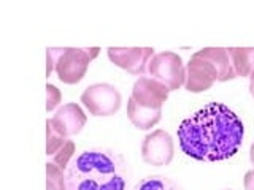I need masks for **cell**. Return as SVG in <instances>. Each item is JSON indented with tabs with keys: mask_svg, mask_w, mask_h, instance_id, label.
I'll return each mask as SVG.
<instances>
[{
	"mask_svg": "<svg viewBox=\"0 0 254 190\" xmlns=\"http://www.w3.org/2000/svg\"><path fill=\"white\" fill-rule=\"evenodd\" d=\"M180 147L198 162H222L234 157L245 137L243 121L222 103H208L178 127Z\"/></svg>",
	"mask_w": 254,
	"mask_h": 190,
	"instance_id": "obj_1",
	"label": "cell"
},
{
	"mask_svg": "<svg viewBox=\"0 0 254 190\" xmlns=\"http://www.w3.org/2000/svg\"><path fill=\"white\" fill-rule=\"evenodd\" d=\"M67 190H127L129 165L107 147L81 150L65 170Z\"/></svg>",
	"mask_w": 254,
	"mask_h": 190,
	"instance_id": "obj_2",
	"label": "cell"
},
{
	"mask_svg": "<svg viewBox=\"0 0 254 190\" xmlns=\"http://www.w3.org/2000/svg\"><path fill=\"white\" fill-rule=\"evenodd\" d=\"M56 62V73L64 84H78L86 76L89 63L97 57L100 48H48Z\"/></svg>",
	"mask_w": 254,
	"mask_h": 190,
	"instance_id": "obj_3",
	"label": "cell"
},
{
	"mask_svg": "<svg viewBox=\"0 0 254 190\" xmlns=\"http://www.w3.org/2000/svg\"><path fill=\"white\" fill-rule=\"evenodd\" d=\"M81 103L92 116L107 117L116 114L121 108V92L108 83H97L87 86L81 94Z\"/></svg>",
	"mask_w": 254,
	"mask_h": 190,
	"instance_id": "obj_4",
	"label": "cell"
},
{
	"mask_svg": "<svg viewBox=\"0 0 254 190\" xmlns=\"http://www.w3.org/2000/svg\"><path fill=\"white\" fill-rule=\"evenodd\" d=\"M148 73L172 91L181 89L186 81V67L177 52H159L149 60Z\"/></svg>",
	"mask_w": 254,
	"mask_h": 190,
	"instance_id": "obj_5",
	"label": "cell"
},
{
	"mask_svg": "<svg viewBox=\"0 0 254 190\" xmlns=\"http://www.w3.org/2000/svg\"><path fill=\"white\" fill-rule=\"evenodd\" d=\"M175 155V142L169 132L154 130L143 140L141 158L151 166H167L170 165Z\"/></svg>",
	"mask_w": 254,
	"mask_h": 190,
	"instance_id": "obj_6",
	"label": "cell"
},
{
	"mask_svg": "<svg viewBox=\"0 0 254 190\" xmlns=\"http://www.w3.org/2000/svg\"><path fill=\"white\" fill-rule=\"evenodd\" d=\"M107 52L116 67L133 76H145L149 60L154 57L153 48H108Z\"/></svg>",
	"mask_w": 254,
	"mask_h": 190,
	"instance_id": "obj_7",
	"label": "cell"
},
{
	"mask_svg": "<svg viewBox=\"0 0 254 190\" xmlns=\"http://www.w3.org/2000/svg\"><path fill=\"white\" fill-rule=\"evenodd\" d=\"M170 89L151 76H140L133 83L130 98L138 106L146 109H162L169 98Z\"/></svg>",
	"mask_w": 254,
	"mask_h": 190,
	"instance_id": "obj_8",
	"label": "cell"
},
{
	"mask_svg": "<svg viewBox=\"0 0 254 190\" xmlns=\"http://www.w3.org/2000/svg\"><path fill=\"white\" fill-rule=\"evenodd\" d=\"M218 81V71L208 60L197 55H190V60L186 65V81L185 87L189 92H205L213 87Z\"/></svg>",
	"mask_w": 254,
	"mask_h": 190,
	"instance_id": "obj_9",
	"label": "cell"
},
{
	"mask_svg": "<svg viewBox=\"0 0 254 190\" xmlns=\"http://www.w3.org/2000/svg\"><path fill=\"white\" fill-rule=\"evenodd\" d=\"M51 121L64 137L70 138L83 130V127L87 122V117L79 105H76V103H67V105L58 109V113L51 117Z\"/></svg>",
	"mask_w": 254,
	"mask_h": 190,
	"instance_id": "obj_10",
	"label": "cell"
},
{
	"mask_svg": "<svg viewBox=\"0 0 254 190\" xmlns=\"http://www.w3.org/2000/svg\"><path fill=\"white\" fill-rule=\"evenodd\" d=\"M194 55L208 60L211 65L216 68L219 83H226V81H230V79L237 78L232 60H230V55L226 48H203V49L194 52Z\"/></svg>",
	"mask_w": 254,
	"mask_h": 190,
	"instance_id": "obj_11",
	"label": "cell"
},
{
	"mask_svg": "<svg viewBox=\"0 0 254 190\" xmlns=\"http://www.w3.org/2000/svg\"><path fill=\"white\" fill-rule=\"evenodd\" d=\"M127 117L138 130H149L161 121L162 109L141 108L132 98H129V101H127Z\"/></svg>",
	"mask_w": 254,
	"mask_h": 190,
	"instance_id": "obj_12",
	"label": "cell"
},
{
	"mask_svg": "<svg viewBox=\"0 0 254 190\" xmlns=\"http://www.w3.org/2000/svg\"><path fill=\"white\" fill-rule=\"evenodd\" d=\"M237 78L251 76L254 71V48H227Z\"/></svg>",
	"mask_w": 254,
	"mask_h": 190,
	"instance_id": "obj_13",
	"label": "cell"
},
{
	"mask_svg": "<svg viewBox=\"0 0 254 190\" xmlns=\"http://www.w3.org/2000/svg\"><path fill=\"white\" fill-rule=\"evenodd\" d=\"M132 190H185L177 181L164 176V174H153L138 181Z\"/></svg>",
	"mask_w": 254,
	"mask_h": 190,
	"instance_id": "obj_14",
	"label": "cell"
},
{
	"mask_svg": "<svg viewBox=\"0 0 254 190\" xmlns=\"http://www.w3.org/2000/svg\"><path fill=\"white\" fill-rule=\"evenodd\" d=\"M65 141H67V138L56 129L51 119H48L46 121V155L53 157L64 146Z\"/></svg>",
	"mask_w": 254,
	"mask_h": 190,
	"instance_id": "obj_15",
	"label": "cell"
},
{
	"mask_svg": "<svg viewBox=\"0 0 254 190\" xmlns=\"http://www.w3.org/2000/svg\"><path fill=\"white\" fill-rule=\"evenodd\" d=\"M46 190H67L65 173L53 162L46 163Z\"/></svg>",
	"mask_w": 254,
	"mask_h": 190,
	"instance_id": "obj_16",
	"label": "cell"
},
{
	"mask_svg": "<svg viewBox=\"0 0 254 190\" xmlns=\"http://www.w3.org/2000/svg\"><path fill=\"white\" fill-rule=\"evenodd\" d=\"M75 152H76L75 142L71 140H67L65 142H64V146L53 155V163L58 165L62 171L67 170L70 162H71V158H73V155H75Z\"/></svg>",
	"mask_w": 254,
	"mask_h": 190,
	"instance_id": "obj_17",
	"label": "cell"
},
{
	"mask_svg": "<svg viewBox=\"0 0 254 190\" xmlns=\"http://www.w3.org/2000/svg\"><path fill=\"white\" fill-rule=\"evenodd\" d=\"M62 101V94L56 86L46 84V111L51 113L53 109L59 106V103Z\"/></svg>",
	"mask_w": 254,
	"mask_h": 190,
	"instance_id": "obj_18",
	"label": "cell"
},
{
	"mask_svg": "<svg viewBox=\"0 0 254 190\" xmlns=\"http://www.w3.org/2000/svg\"><path fill=\"white\" fill-rule=\"evenodd\" d=\"M54 67H56V62H54L53 54L50 52V49H46V76H51V71L54 70Z\"/></svg>",
	"mask_w": 254,
	"mask_h": 190,
	"instance_id": "obj_19",
	"label": "cell"
},
{
	"mask_svg": "<svg viewBox=\"0 0 254 190\" xmlns=\"http://www.w3.org/2000/svg\"><path fill=\"white\" fill-rule=\"evenodd\" d=\"M245 189L254 190V168L245 174Z\"/></svg>",
	"mask_w": 254,
	"mask_h": 190,
	"instance_id": "obj_20",
	"label": "cell"
},
{
	"mask_svg": "<svg viewBox=\"0 0 254 190\" xmlns=\"http://www.w3.org/2000/svg\"><path fill=\"white\" fill-rule=\"evenodd\" d=\"M250 94L254 97V71H253L251 76H250Z\"/></svg>",
	"mask_w": 254,
	"mask_h": 190,
	"instance_id": "obj_21",
	"label": "cell"
},
{
	"mask_svg": "<svg viewBox=\"0 0 254 190\" xmlns=\"http://www.w3.org/2000/svg\"><path fill=\"white\" fill-rule=\"evenodd\" d=\"M250 160H251V163L254 165V141H253L251 149H250Z\"/></svg>",
	"mask_w": 254,
	"mask_h": 190,
	"instance_id": "obj_22",
	"label": "cell"
},
{
	"mask_svg": "<svg viewBox=\"0 0 254 190\" xmlns=\"http://www.w3.org/2000/svg\"><path fill=\"white\" fill-rule=\"evenodd\" d=\"M226 190H232V189H226Z\"/></svg>",
	"mask_w": 254,
	"mask_h": 190,
	"instance_id": "obj_23",
	"label": "cell"
}]
</instances>
